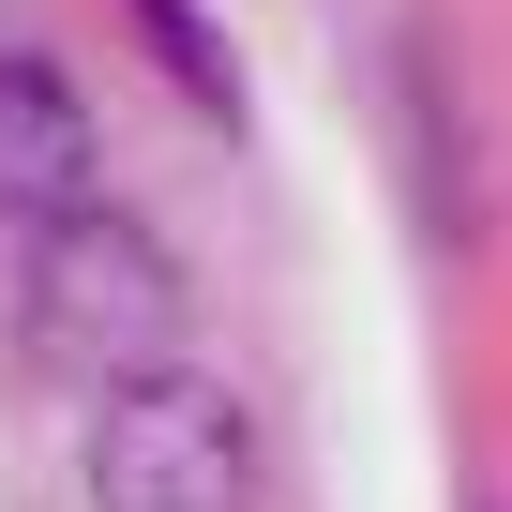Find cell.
<instances>
[{"label": "cell", "mask_w": 512, "mask_h": 512, "mask_svg": "<svg viewBox=\"0 0 512 512\" xmlns=\"http://www.w3.org/2000/svg\"><path fill=\"white\" fill-rule=\"evenodd\" d=\"M181 317H196L181 256L136 211H106V196L61 211V226H31V256H16V347L46 377H76V392H121V377L181 362Z\"/></svg>", "instance_id": "cell-1"}, {"label": "cell", "mask_w": 512, "mask_h": 512, "mask_svg": "<svg viewBox=\"0 0 512 512\" xmlns=\"http://www.w3.org/2000/svg\"><path fill=\"white\" fill-rule=\"evenodd\" d=\"M256 407L196 362H151L91 407V512H256Z\"/></svg>", "instance_id": "cell-2"}, {"label": "cell", "mask_w": 512, "mask_h": 512, "mask_svg": "<svg viewBox=\"0 0 512 512\" xmlns=\"http://www.w3.org/2000/svg\"><path fill=\"white\" fill-rule=\"evenodd\" d=\"M106 196V136H91V91L46 61V46H0V226H61Z\"/></svg>", "instance_id": "cell-3"}, {"label": "cell", "mask_w": 512, "mask_h": 512, "mask_svg": "<svg viewBox=\"0 0 512 512\" xmlns=\"http://www.w3.org/2000/svg\"><path fill=\"white\" fill-rule=\"evenodd\" d=\"M136 31H151V61H166L196 106H241V76H226V46H211V16H196V0H136Z\"/></svg>", "instance_id": "cell-4"}]
</instances>
